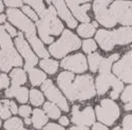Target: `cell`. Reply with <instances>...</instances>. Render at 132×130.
<instances>
[{"instance_id": "cell-1", "label": "cell", "mask_w": 132, "mask_h": 130, "mask_svg": "<svg viewBox=\"0 0 132 130\" xmlns=\"http://www.w3.org/2000/svg\"><path fill=\"white\" fill-rule=\"evenodd\" d=\"M57 83L64 95L70 101H86L96 94L93 78L90 75L74 76L72 72H62L57 77Z\"/></svg>"}, {"instance_id": "cell-2", "label": "cell", "mask_w": 132, "mask_h": 130, "mask_svg": "<svg viewBox=\"0 0 132 130\" xmlns=\"http://www.w3.org/2000/svg\"><path fill=\"white\" fill-rule=\"evenodd\" d=\"M96 41L105 51H111L116 45H129L132 42V28L124 27L115 31H97Z\"/></svg>"}, {"instance_id": "cell-3", "label": "cell", "mask_w": 132, "mask_h": 130, "mask_svg": "<svg viewBox=\"0 0 132 130\" xmlns=\"http://www.w3.org/2000/svg\"><path fill=\"white\" fill-rule=\"evenodd\" d=\"M80 45V40L77 36L73 34L71 31L64 30L62 31V35L60 39L52 43L49 48V51L54 57L61 58L67 55L69 52L79 49Z\"/></svg>"}, {"instance_id": "cell-4", "label": "cell", "mask_w": 132, "mask_h": 130, "mask_svg": "<svg viewBox=\"0 0 132 130\" xmlns=\"http://www.w3.org/2000/svg\"><path fill=\"white\" fill-rule=\"evenodd\" d=\"M0 46L2 48V52L11 66L20 67L22 66V59L18 55L17 51L15 50L13 42L11 40L10 34L6 32L3 26H0Z\"/></svg>"}, {"instance_id": "cell-5", "label": "cell", "mask_w": 132, "mask_h": 130, "mask_svg": "<svg viewBox=\"0 0 132 130\" xmlns=\"http://www.w3.org/2000/svg\"><path fill=\"white\" fill-rule=\"evenodd\" d=\"M96 116L103 124L112 125L119 116V108L112 100H103L96 106Z\"/></svg>"}, {"instance_id": "cell-6", "label": "cell", "mask_w": 132, "mask_h": 130, "mask_svg": "<svg viewBox=\"0 0 132 130\" xmlns=\"http://www.w3.org/2000/svg\"><path fill=\"white\" fill-rule=\"evenodd\" d=\"M110 12L116 22H119L123 26L132 25V1H125V0L114 1L110 6Z\"/></svg>"}, {"instance_id": "cell-7", "label": "cell", "mask_w": 132, "mask_h": 130, "mask_svg": "<svg viewBox=\"0 0 132 130\" xmlns=\"http://www.w3.org/2000/svg\"><path fill=\"white\" fill-rule=\"evenodd\" d=\"M6 16H7L9 20L14 26H16L18 29L24 32L27 37L32 36V35H36V29H35L34 23H33L22 12H20L19 10L7 9Z\"/></svg>"}, {"instance_id": "cell-8", "label": "cell", "mask_w": 132, "mask_h": 130, "mask_svg": "<svg viewBox=\"0 0 132 130\" xmlns=\"http://www.w3.org/2000/svg\"><path fill=\"white\" fill-rule=\"evenodd\" d=\"M112 2V0H94L93 10L94 14L100 23L106 28H113L117 22L113 15L108 9V5Z\"/></svg>"}, {"instance_id": "cell-9", "label": "cell", "mask_w": 132, "mask_h": 130, "mask_svg": "<svg viewBox=\"0 0 132 130\" xmlns=\"http://www.w3.org/2000/svg\"><path fill=\"white\" fill-rule=\"evenodd\" d=\"M41 89H42L43 92H45L46 96L48 97V100H50L55 105H57L63 111L69 110L68 103H67V101H65L64 96L59 92V90L56 88V87L54 86L52 80L46 79L45 82H43L42 86H41Z\"/></svg>"}, {"instance_id": "cell-10", "label": "cell", "mask_w": 132, "mask_h": 130, "mask_svg": "<svg viewBox=\"0 0 132 130\" xmlns=\"http://www.w3.org/2000/svg\"><path fill=\"white\" fill-rule=\"evenodd\" d=\"M15 43H16V47H17L18 51L21 53V55L26 58L24 69H26V71L29 72L32 68H34V66L38 62V59L34 55V53L32 52L31 48L29 47L28 42L26 41L22 33H18L17 34L16 39H15Z\"/></svg>"}, {"instance_id": "cell-11", "label": "cell", "mask_w": 132, "mask_h": 130, "mask_svg": "<svg viewBox=\"0 0 132 130\" xmlns=\"http://www.w3.org/2000/svg\"><path fill=\"white\" fill-rule=\"evenodd\" d=\"M60 66L64 69H68L72 72L84 73L87 71V60L82 54H76V55L68 56L62 59Z\"/></svg>"}, {"instance_id": "cell-12", "label": "cell", "mask_w": 132, "mask_h": 130, "mask_svg": "<svg viewBox=\"0 0 132 130\" xmlns=\"http://www.w3.org/2000/svg\"><path fill=\"white\" fill-rule=\"evenodd\" d=\"M95 120L94 112L91 107L85 108V110L80 111L78 106H74L72 109V122L78 126H89L93 125Z\"/></svg>"}, {"instance_id": "cell-13", "label": "cell", "mask_w": 132, "mask_h": 130, "mask_svg": "<svg viewBox=\"0 0 132 130\" xmlns=\"http://www.w3.org/2000/svg\"><path fill=\"white\" fill-rule=\"evenodd\" d=\"M41 19H45L49 23L51 35H59L63 31V26L61 21L57 18V12L54 6H49L48 9H46V12Z\"/></svg>"}, {"instance_id": "cell-14", "label": "cell", "mask_w": 132, "mask_h": 130, "mask_svg": "<svg viewBox=\"0 0 132 130\" xmlns=\"http://www.w3.org/2000/svg\"><path fill=\"white\" fill-rule=\"evenodd\" d=\"M47 2L49 4L52 3L55 6V10H56V12L59 15V17L61 19H63L71 29L76 28V26H77L76 20L73 17V15L71 14V12L68 10V7H67V5H65L63 0H47Z\"/></svg>"}, {"instance_id": "cell-15", "label": "cell", "mask_w": 132, "mask_h": 130, "mask_svg": "<svg viewBox=\"0 0 132 130\" xmlns=\"http://www.w3.org/2000/svg\"><path fill=\"white\" fill-rule=\"evenodd\" d=\"M68 6L71 9L73 16L76 17V19H78L79 21L84 23H88L90 21V17L88 15V11L90 10V4L89 3H84L80 4L76 0H65Z\"/></svg>"}, {"instance_id": "cell-16", "label": "cell", "mask_w": 132, "mask_h": 130, "mask_svg": "<svg viewBox=\"0 0 132 130\" xmlns=\"http://www.w3.org/2000/svg\"><path fill=\"white\" fill-rule=\"evenodd\" d=\"M116 77L111 73H101V75L96 78V93L103 95L105 94L110 87L116 82Z\"/></svg>"}, {"instance_id": "cell-17", "label": "cell", "mask_w": 132, "mask_h": 130, "mask_svg": "<svg viewBox=\"0 0 132 130\" xmlns=\"http://www.w3.org/2000/svg\"><path fill=\"white\" fill-rule=\"evenodd\" d=\"M6 97H16L20 103H27L29 99V90L24 87L12 86L5 91Z\"/></svg>"}, {"instance_id": "cell-18", "label": "cell", "mask_w": 132, "mask_h": 130, "mask_svg": "<svg viewBox=\"0 0 132 130\" xmlns=\"http://www.w3.org/2000/svg\"><path fill=\"white\" fill-rule=\"evenodd\" d=\"M132 68V51H129L126 53L124 57L118 62H116L113 66V73L116 76H119L122 73Z\"/></svg>"}, {"instance_id": "cell-19", "label": "cell", "mask_w": 132, "mask_h": 130, "mask_svg": "<svg viewBox=\"0 0 132 130\" xmlns=\"http://www.w3.org/2000/svg\"><path fill=\"white\" fill-rule=\"evenodd\" d=\"M37 29H38V34L40 38L45 41L46 43H52L53 38L51 37V30L49 27V23L45 19L37 20Z\"/></svg>"}, {"instance_id": "cell-20", "label": "cell", "mask_w": 132, "mask_h": 130, "mask_svg": "<svg viewBox=\"0 0 132 130\" xmlns=\"http://www.w3.org/2000/svg\"><path fill=\"white\" fill-rule=\"evenodd\" d=\"M28 39H29V41L31 43L32 48L34 49V51L36 52V54L39 57H42V58H48L49 57V52L45 49V47H43V45H42V42L39 40V38L36 35L29 36Z\"/></svg>"}, {"instance_id": "cell-21", "label": "cell", "mask_w": 132, "mask_h": 130, "mask_svg": "<svg viewBox=\"0 0 132 130\" xmlns=\"http://www.w3.org/2000/svg\"><path fill=\"white\" fill-rule=\"evenodd\" d=\"M32 124L36 129L42 128V126H45L48 122V116L46 113L40 109H35L33 111V116H32Z\"/></svg>"}, {"instance_id": "cell-22", "label": "cell", "mask_w": 132, "mask_h": 130, "mask_svg": "<svg viewBox=\"0 0 132 130\" xmlns=\"http://www.w3.org/2000/svg\"><path fill=\"white\" fill-rule=\"evenodd\" d=\"M11 80H12L13 86H20L23 85L27 82V75L22 69L16 68L11 72Z\"/></svg>"}, {"instance_id": "cell-23", "label": "cell", "mask_w": 132, "mask_h": 130, "mask_svg": "<svg viewBox=\"0 0 132 130\" xmlns=\"http://www.w3.org/2000/svg\"><path fill=\"white\" fill-rule=\"evenodd\" d=\"M29 77H30V82L33 86H39L41 83L46 80V74L41 70L32 68L29 71Z\"/></svg>"}, {"instance_id": "cell-24", "label": "cell", "mask_w": 132, "mask_h": 130, "mask_svg": "<svg viewBox=\"0 0 132 130\" xmlns=\"http://www.w3.org/2000/svg\"><path fill=\"white\" fill-rule=\"evenodd\" d=\"M58 62L50 58H43L40 61V67L45 70L48 74H54L58 70Z\"/></svg>"}, {"instance_id": "cell-25", "label": "cell", "mask_w": 132, "mask_h": 130, "mask_svg": "<svg viewBox=\"0 0 132 130\" xmlns=\"http://www.w3.org/2000/svg\"><path fill=\"white\" fill-rule=\"evenodd\" d=\"M119 55L118 54H113L110 57L108 58H103L101 63H100V67H98V70H100L101 73H109L110 72V69L112 67V63L118 59Z\"/></svg>"}, {"instance_id": "cell-26", "label": "cell", "mask_w": 132, "mask_h": 130, "mask_svg": "<svg viewBox=\"0 0 132 130\" xmlns=\"http://www.w3.org/2000/svg\"><path fill=\"white\" fill-rule=\"evenodd\" d=\"M95 27L91 23H82L77 28V32L81 37H90L95 33Z\"/></svg>"}, {"instance_id": "cell-27", "label": "cell", "mask_w": 132, "mask_h": 130, "mask_svg": "<svg viewBox=\"0 0 132 130\" xmlns=\"http://www.w3.org/2000/svg\"><path fill=\"white\" fill-rule=\"evenodd\" d=\"M102 59H103V57L98 53H90L89 57H88V61H89L90 70L92 72L98 71V67H100V63H101Z\"/></svg>"}, {"instance_id": "cell-28", "label": "cell", "mask_w": 132, "mask_h": 130, "mask_svg": "<svg viewBox=\"0 0 132 130\" xmlns=\"http://www.w3.org/2000/svg\"><path fill=\"white\" fill-rule=\"evenodd\" d=\"M45 111L47 112L48 116H50L52 118H58L60 116V110H59L58 106L55 105L52 102L45 104Z\"/></svg>"}, {"instance_id": "cell-29", "label": "cell", "mask_w": 132, "mask_h": 130, "mask_svg": "<svg viewBox=\"0 0 132 130\" xmlns=\"http://www.w3.org/2000/svg\"><path fill=\"white\" fill-rule=\"evenodd\" d=\"M23 1L34 7L37 15H39L42 18L43 14H45V12H46V7H45V4H43V0H23Z\"/></svg>"}, {"instance_id": "cell-30", "label": "cell", "mask_w": 132, "mask_h": 130, "mask_svg": "<svg viewBox=\"0 0 132 130\" xmlns=\"http://www.w3.org/2000/svg\"><path fill=\"white\" fill-rule=\"evenodd\" d=\"M30 100H31L32 105H34V106H40L43 103V101H45L43 100V95L41 94V92L36 90V89H32L31 90Z\"/></svg>"}, {"instance_id": "cell-31", "label": "cell", "mask_w": 132, "mask_h": 130, "mask_svg": "<svg viewBox=\"0 0 132 130\" xmlns=\"http://www.w3.org/2000/svg\"><path fill=\"white\" fill-rule=\"evenodd\" d=\"M20 127H22V122H21L20 118H17V117L9 118L4 123V128L6 130H17Z\"/></svg>"}, {"instance_id": "cell-32", "label": "cell", "mask_w": 132, "mask_h": 130, "mask_svg": "<svg viewBox=\"0 0 132 130\" xmlns=\"http://www.w3.org/2000/svg\"><path fill=\"white\" fill-rule=\"evenodd\" d=\"M123 89H124V85H123L122 80H119V79L117 78L116 82L113 84V86H112V91H111V93H110V96H111V99H113V100L117 99L118 95H119V93L123 91Z\"/></svg>"}, {"instance_id": "cell-33", "label": "cell", "mask_w": 132, "mask_h": 130, "mask_svg": "<svg viewBox=\"0 0 132 130\" xmlns=\"http://www.w3.org/2000/svg\"><path fill=\"white\" fill-rule=\"evenodd\" d=\"M0 116L2 118H7L11 116V110H10V101L3 100L0 102Z\"/></svg>"}, {"instance_id": "cell-34", "label": "cell", "mask_w": 132, "mask_h": 130, "mask_svg": "<svg viewBox=\"0 0 132 130\" xmlns=\"http://www.w3.org/2000/svg\"><path fill=\"white\" fill-rule=\"evenodd\" d=\"M97 46H96V42L92 39H87L84 41L82 43V50L85 51V53H92L96 50Z\"/></svg>"}, {"instance_id": "cell-35", "label": "cell", "mask_w": 132, "mask_h": 130, "mask_svg": "<svg viewBox=\"0 0 132 130\" xmlns=\"http://www.w3.org/2000/svg\"><path fill=\"white\" fill-rule=\"evenodd\" d=\"M11 68H12V66L7 62L3 52L0 50V70L3 71V72H9L11 70Z\"/></svg>"}, {"instance_id": "cell-36", "label": "cell", "mask_w": 132, "mask_h": 130, "mask_svg": "<svg viewBox=\"0 0 132 130\" xmlns=\"http://www.w3.org/2000/svg\"><path fill=\"white\" fill-rule=\"evenodd\" d=\"M122 101L124 103H128V102L132 101V85L128 86L124 90V92L122 94Z\"/></svg>"}, {"instance_id": "cell-37", "label": "cell", "mask_w": 132, "mask_h": 130, "mask_svg": "<svg viewBox=\"0 0 132 130\" xmlns=\"http://www.w3.org/2000/svg\"><path fill=\"white\" fill-rule=\"evenodd\" d=\"M22 11H23V13L26 14V15H28L31 19H33V20H35V21H37L38 20V15H37V13H35L34 11H33L30 6H22Z\"/></svg>"}, {"instance_id": "cell-38", "label": "cell", "mask_w": 132, "mask_h": 130, "mask_svg": "<svg viewBox=\"0 0 132 130\" xmlns=\"http://www.w3.org/2000/svg\"><path fill=\"white\" fill-rule=\"evenodd\" d=\"M118 77L125 83H132V68L122 73Z\"/></svg>"}, {"instance_id": "cell-39", "label": "cell", "mask_w": 132, "mask_h": 130, "mask_svg": "<svg viewBox=\"0 0 132 130\" xmlns=\"http://www.w3.org/2000/svg\"><path fill=\"white\" fill-rule=\"evenodd\" d=\"M123 127L124 130H132V114L125 116L123 120Z\"/></svg>"}, {"instance_id": "cell-40", "label": "cell", "mask_w": 132, "mask_h": 130, "mask_svg": "<svg viewBox=\"0 0 132 130\" xmlns=\"http://www.w3.org/2000/svg\"><path fill=\"white\" fill-rule=\"evenodd\" d=\"M4 3L10 7H19L22 6V0H4Z\"/></svg>"}, {"instance_id": "cell-41", "label": "cell", "mask_w": 132, "mask_h": 130, "mask_svg": "<svg viewBox=\"0 0 132 130\" xmlns=\"http://www.w3.org/2000/svg\"><path fill=\"white\" fill-rule=\"evenodd\" d=\"M18 112H19V114L21 115V116H23L24 118L26 117H29V115L31 114V107H29V106H21L20 108H19V110H18Z\"/></svg>"}, {"instance_id": "cell-42", "label": "cell", "mask_w": 132, "mask_h": 130, "mask_svg": "<svg viewBox=\"0 0 132 130\" xmlns=\"http://www.w3.org/2000/svg\"><path fill=\"white\" fill-rule=\"evenodd\" d=\"M9 84H10V80H9V77L6 76V75L5 74H0V90L9 87Z\"/></svg>"}, {"instance_id": "cell-43", "label": "cell", "mask_w": 132, "mask_h": 130, "mask_svg": "<svg viewBox=\"0 0 132 130\" xmlns=\"http://www.w3.org/2000/svg\"><path fill=\"white\" fill-rule=\"evenodd\" d=\"M4 28H5L6 32L10 34V36H13V37L17 36V32H16V30H15L12 26H11L10 23H5V25H4Z\"/></svg>"}, {"instance_id": "cell-44", "label": "cell", "mask_w": 132, "mask_h": 130, "mask_svg": "<svg viewBox=\"0 0 132 130\" xmlns=\"http://www.w3.org/2000/svg\"><path fill=\"white\" fill-rule=\"evenodd\" d=\"M42 130H64V129L62 127H60L59 125H56V124H49Z\"/></svg>"}, {"instance_id": "cell-45", "label": "cell", "mask_w": 132, "mask_h": 130, "mask_svg": "<svg viewBox=\"0 0 132 130\" xmlns=\"http://www.w3.org/2000/svg\"><path fill=\"white\" fill-rule=\"evenodd\" d=\"M10 110H11V113H13V114H16L18 109H17V106L14 102H10Z\"/></svg>"}, {"instance_id": "cell-46", "label": "cell", "mask_w": 132, "mask_h": 130, "mask_svg": "<svg viewBox=\"0 0 132 130\" xmlns=\"http://www.w3.org/2000/svg\"><path fill=\"white\" fill-rule=\"evenodd\" d=\"M93 130H109L106 126L100 124V123H97V124H94L93 125Z\"/></svg>"}, {"instance_id": "cell-47", "label": "cell", "mask_w": 132, "mask_h": 130, "mask_svg": "<svg viewBox=\"0 0 132 130\" xmlns=\"http://www.w3.org/2000/svg\"><path fill=\"white\" fill-rule=\"evenodd\" d=\"M59 123L60 125H63V126H67L69 124V120H68V117L67 116H61L59 118Z\"/></svg>"}, {"instance_id": "cell-48", "label": "cell", "mask_w": 132, "mask_h": 130, "mask_svg": "<svg viewBox=\"0 0 132 130\" xmlns=\"http://www.w3.org/2000/svg\"><path fill=\"white\" fill-rule=\"evenodd\" d=\"M70 130H89L87 126H77V127H71Z\"/></svg>"}, {"instance_id": "cell-49", "label": "cell", "mask_w": 132, "mask_h": 130, "mask_svg": "<svg viewBox=\"0 0 132 130\" xmlns=\"http://www.w3.org/2000/svg\"><path fill=\"white\" fill-rule=\"evenodd\" d=\"M125 110L126 111H129V110H132V101L128 102L126 105H125Z\"/></svg>"}, {"instance_id": "cell-50", "label": "cell", "mask_w": 132, "mask_h": 130, "mask_svg": "<svg viewBox=\"0 0 132 130\" xmlns=\"http://www.w3.org/2000/svg\"><path fill=\"white\" fill-rule=\"evenodd\" d=\"M5 15H2V14H0V23H3L4 21H5Z\"/></svg>"}, {"instance_id": "cell-51", "label": "cell", "mask_w": 132, "mask_h": 130, "mask_svg": "<svg viewBox=\"0 0 132 130\" xmlns=\"http://www.w3.org/2000/svg\"><path fill=\"white\" fill-rule=\"evenodd\" d=\"M24 123H26L27 125H30V124L32 123V121L30 120V118H29V117H26V120H24Z\"/></svg>"}, {"instance_id": "cell-52", "label": "cell", "mask_w": 132, "mask_h": 130, "mask_svg": "<svg viewBox=\"0 0 132 130\" xmlns=\"http://www.w3.org/2000/svg\"><path fill=\"white\" fill-rule=\"evenodd\" d=\"M3 3H2V1H1V0H0V14H1V12H2V11H3Z\"/></svg>"}, {"instance_id": "cell-53", "label": "cell", "mask_w": 132, "mask_h": 130, "mask_svg": "<svg viewBox=\"0 0 132 130\" xmlns=\"http://www.w3.org/2000/svg\"><path fill=\"white\" fill-rule=\"evenodd\" d=\"M17 130H28V129H26V128H23V127H20V128H18Z\"/></svg>"}, {"instance_id": "cell-54", "label": "cell", "mask_w": 132, "mask_h": 130, "mask_svg": "<svg viewBox=\"0 0 132 130\" xmlns=\"http://www.w3.org/2000/svg\"><path fill=\"white\" fill-rule=\"evenodd\" d=\"M113 130H123V129H120V128H119V127H116V128H114V129H113Z\"/></svg>"}, {"instance_id": "cell-55", "label": "cell", "mask_w": 132, "mask_h": 130, "mask_svg": "<svg viewBox=\"0 0 132 130\" xmlns=\"http://www.w3.org/2000/svg\"><path fill=\"white\" fill-rule=\"evenodd\" d=\"M0 126H1V122H0Z\"/></svg>"}]
</instances>
